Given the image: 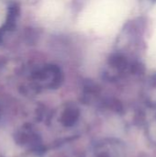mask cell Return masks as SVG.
<instances>
[{"label": "cell", "mask_w": 156, "mask_h": 157, "mask_svg": "<svg viewBox=\"0 0 156 157\" xmlns=\"http://www.w3.org/2000/svg\"><path fill=\"white\" fill-rule=\"evenodd\" d=\"M151 85L154 86V87H156V74L153 75L152 79H151Z\"/></svg>", "instance_id": "cell-1"}, {"label": "cell", "mask_w": 156, "mask_h": 157, "mask_svg": "<svg viewBox=\"0 0 156 157\" xmlns=\"http://www.w3.org/2000/svg\"><path fill=\"white\" fill-rule=\"evenodd\" d=\"M153 1H156V0H153Z\"/></svg>", "instance_id": "cell-2"}]
</instances>
